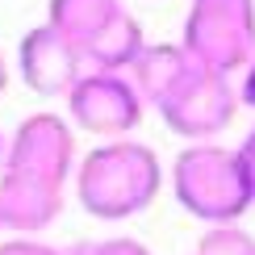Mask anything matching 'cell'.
<instances>
[{
    "label": "cell",
    "mask_w": 255,
    "mask_h": 255,
    "mask_svg": "<svg viewBox=\"0 0 255 255\" xmlns=\"http://www.w3.org/2000/svg\"><path fill=\"white\" fill-rule=\"evenodd\" d=\"M4 88H8V59H4V50H0V97H4Z\"/></svg>",
    "instance_id": "cell-17"
},
{
    "label": "cell",
    "mask_w": 255,
    "mask_h": 255,
    "mask_svg": "<svg viewBox=\"0 0 255 255\" xmlns=\"http://www.w3.org/2000/svg\"><path fill=\"white\" fill-rule=\"evenodd\" d=\"M197 255H255V239L239 226H209Z\"/></svg>",
    "instance_id": "cell-12"
},
{
    "label": "cell",
    "mask_w": 255,
    "mask_h": 255,
    "mask_svg": "<svg viewBox=\"0 0 255 255\" xmlns=\"http://www.w3.org/2000/svg\"><path fill=\"white\" fill-rule=\"evenodd\" d=\"M63 188L67 184L0 167V230H17V235L46 230L63 214Z\"/></svg>",
    "instance_id": "cell-8"
},
{
    "label": "cell",
    "mask_w": 255,
    "mask_h": 255,
    "mask_svg": "<svg viewBox=\"0 0 255 255\" xmlns=\"http://www.w3.org/2000/svg\"><path fill=\"white\" fill-rule=\"evenodd\" d=\"M142 97L134 92L130 76L122 71H84L80 84L67 92V113L80 130L105 138H130L142 122Z\"/></svg>",
    "instance_id": "cell-5"
},
{
    "label": "cell",
    "mask_w": 255,
    "mask_h": 255,
    "mask_svg": "<svg viewBox=\"0 0 255 255\" xmlns=\"http://www.w3.org/2000/svg\"><path fill=\"white\" fill-rule=\"evenodd\" d=\"M239 113V88L230 76L209 71L193 63L188 76L172 88V97L159 105V118L167 122V130L188 138V142H214V138L235 122Z\"/></svg>",
    "instance_id": "cell-4"
},
{
    "label": "cell",
    "mask_w": 255,
    "mask_h": 255,
    "mask_svg": "<svg viewBox=\"0 0 255 255\" xmlns=\"http://www.w3.org/2000/svg\"><path fill=\"white\" fill-rule=\"evenodd\" d=\"M180 46L209 71H243L255 55V0H188Z\"/></svg>",
    "instance_id": "cell-3"
},
{
    "label": "cell",
    "mask_w": 255,
    "mask_h": 255,
    "mask_svg": "<svg viewBox=\"0 0 255 255\" xmlns=\"http://www.w3.org/2000/svg\"><path fill=\"white\" fill-rule=\"evenodd\" d=\"M84 55L71 38H63L55 25H34L17 42V76L38 97H67L84 76Z\"/></svg>",
    "instance_id": "cell-7"
},
{
    "label": "cell",
    "mask_w": 255,
    "mask_h": 255,
    "mask_svg": "<svg viewBox=\"0 0 255 255\" xmlns=\"http://www.w3.org/2000/svg\"><path fill=\"white\" fill-rule=\"evenodd\" d=\"M0 167L67 184L76 176V130H71V122L59 118V113H29V118H21L13 138H4Z\"/></svg>",
    "instance_id": "cell-6"
},
{
    "label": "cell",
    "mask_w": 255,
    "mask_h": 255,
    "mask_svg": "<svg viewBox=\"0 0 255 255\" xmlns=\"http://www.w3.org/2000/svg\"><path fill=\"white\" fill-rule=\"evenodd\" d=\"M63 255H151L138 239H97V243H76Z\"/></svg>",
    "instance_id": "cell-13"
},
{
    "label": "cell",
    "mask_w": 255,
    "mask_h": 255,
    "mask_svg": "<svg viewBox=\"0 0 255 255\" xmlns=\"http://www.w3.org/2000/svg\"><path fill=\"white\" fill-rule=\"evenodd\" d=\"M0 255H63V251L46 247L38 239H8V243H0Z\"/></svg>",
    "instance_id": "cell-15"
},
{
    "label": "cell",
    "mask_w": 255,
    "mask_h": 255,
    "mask_svg": "<svg viewBox=\"0 0 255 255\" xmlns=\"http://www.w3.org/2000/svg\"><path fill=\"white\" fill-rule=\"evenodd\" d=\"M0 159H4V134H0Z\"/></svg>",
    "instance_id": "cell-18"
},
{
    "label": "cell",
    "mask_w": 255,
    "mask_h": 255,
    "mask_svg": "<svg viewBox=\"0 0 255 255\" xmlns=\"http://www.w3.org/2000/svg\"><path fill=\"white\" fill-rule=\"evenodd\" d=\"M122 8V0H46V25H55L63 38H71L84 50Z\"/></svg>",
    "instance_id": "cell-11"
},
{
    "label": "cell",
    "mask_w": 255,
    "mask_h": 255,
    "mask_svg": "<svg viewBox=\"0 0 255 255\" xmlns=\"http://www.w3.org/2000/svg\"><path fill=\"white\" fill-rule=\"evenodd\" d=\"M142 46H146V38H142L138 17L130 13V8H122V13L113 17L109 25L80 50V55H84V67H88V71H122V76H126L130 63L142 55Z\"/></svg>",
    "instance_id": "cell-10"
},
{
    "label": "cell",
    "mask_w": 255,
    "mask_h": 255,
    "mask_svg": "<svg viewBox=\"0 0 255 255\" xmlns=\"http://www.w3.org/2000/svg\"><path fill=\"white\" fill-rule=\"evenodd\" d=\"M188 67H193V55L180 42H146L142 55L130 63L126 76H130L134 92L142 97V105L159 109V105L172 97V88L188 76Z\"/></svg>",
    "instance_id": "cell-9"
},
{
    "label": "cell",
    "mask_w": 255,
    "mask_h": 255,
    "mask_svg": "<svg viewBox=\"0 0 255 255\" xmlns=\"http://www.w3.org/2000/svg\"><path fill=\"white\" fill-rule=\"evenodd\" d=\"M76 197L92 218L101 222H126L142 214L163 188V163L146 142L113 138L92 146L76 163Z\"/></svg>",
    "instance_id": "cell-1"
},
{
    "label": "cell",
    "mask_w": 255,
    "mask_h": 255,
    "mask_svg": "<svg viewBox=\"0 0 255 255\" xmlns=\"http://www.w3.org/2000/svg\"><path fill=\"white\" fill-rule=\"evenodd\" d=\"M239 105L255 109V55L247 59V67H243V80H239Z\"/></svg>",
    "instance_id": "cell-16"
},
{
    "label": "cell",
    "mask_w": 255,
    "mask_h": 255,
    "mask_svg": "<svg viewBox=\"0 0 255 255\" xmlns=\"http://www.w3.org/2000/svg\"><path fill=\"white\" fill-rule=\"evenodd\" d=\"M172 193L184 214L209 226H235L255 205L239 155L218 142H188L172 163Z\"/></svg>",
    "instance_id": "cell-2"
},
{
    "label": "cell",
    "mask_w": 255,
    "mask_h": 255,
    "mask_svg": "<svg viewBox=\"0 0 255 255\" xmlns=\"http://www.w3.org/2000/svg\"><path fill=\"white\" fill-rule=\"evenodd\" d=\"M235 155H239V167H243V176H247V188H251V201H255V126L235 146Z\"/></svg>",
    "instance_id": "cell-14"
}]
</instances>
